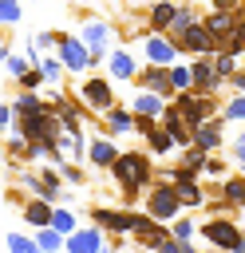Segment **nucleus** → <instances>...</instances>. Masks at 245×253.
I'll return each mask as SVG.
<instances>
[{
  "instance_id": "obj_1",
  "label": "nucleus",
  "mask_w": 245,
  "mask_h": 253,
  "mask_svg": "<svg viewBox=\"0 0 245 253\" xmlns=\"http://www.w3.org/2000/svg\"><path fill=\"white\" fill-rule=\"evenodd\" d=\"M111 174H115V182H119V190H122L126 198H134V194H142L146 186H154V182H150V158L138 154V150L119 154L115 166H111Z\"/></svg>"
},
{
  "instance_id": "obj_2",
  "label": "nucleus",
  "mask_w": 245,
  "mask_h": 253,
  "mask_svg": "<svg viewBox=\"0 0 245 253\" xmlns=\"http://www.w3.org/2000/svg\"><path fill=\"white\" fill-rule=\"evenodd\" d=\"M146 217H154V221H174V217H182V202H178L174 182H154V186H150V194H146Z\"/></svg>"
},
{
  "instance_id": "obj_3",
  "label": "nucleus",
  "mask_w": 245,
  "mask_h": 253,
  "mask_svg": "<svg viewBox=\"0 0 245 253\" xmlns=\"http://www.w3.org/2000/svg\"><path fill=\"white\" fill-rule=\"evenodd\" d=\"M202 237L209 241V249H229V253H245V237H241V225L229 221V217H209L202 225Z\"/></svg>"
},
{
  "instance_id": "obj_4",
  "label": "nucleus",
  "mask_w": 245,
  "mask_h": 253,
  "mask_svg": "<svg viewBox=\"0 0 245 253\" xmlns=\"http://www.w3.org/2000/svg\"><path fill=\"white\" fill-rule=\"evenodd\" d=\"M91 221H95L103 233H134L138 213H130V210H111V206H95V210H91Z\"/></svg>"
},
{
  "instance_id": "obj_5",
  "label": "nucleus",
  "mask_w": 245,
  "mask_h": 253,
  "mask_svg": "<svg viewBox=\"0 0 245 253\" xmlns=\"http://www.w3.org/2000/svg\"><path fill=\"white\" fill-rule=\"evenodd\" d=\"M103 249V229L99 225H83L63 241V253H99Z\"/></svg>"
},
{
  "instance_id": "obj_6",
  "label": "nucleus",
  "mask_w": 245,
  "mask_h": 253,
  "mask_svg": "<svg viewBox=\"0 0 245 253\" xmlns=\"http://www.w3.org/2000/svg\"><path fill=\"white\" fill-rule=\"evenodd\" d=\"M166 237H170V229H162L154 217L138 213V221H134V241H138V245H146V249H158Z\"/></svg>"
},
{
  "instance_id": "obj_7",
  "label": "nucleus",
  "mask_w": 245,
  "mask_h": 253,
  "mask_svg": "<svg viewBox=\"0 0 245 253\" xmlns=\"http://www.w3.org/2000/svg\"><path fill=\"white\" fill-rule=\"evenodd\" d=\"M20 210H24V221H28L32 229H47V225H51V213H55V206H51V202H43V198L24 202Z\"/></svg>"
},
{
  "instance_id": "obj_8",
  "label": "nucleus",
  "mask_w": 245,
  "mask_h": 253,
  "mask_svg": "<svg viewBox=\"0 0 245 253\" xmlns=\"http://www.w3.org/2000/svg\"><path fill=\"white\" fill-rule=\"evenodd\" d=\"M83 103L95 107V111H111V87H107V79H87L83 83Z\"/></svg>"
},
{
  "instance_id": "obj_9",
  "label": "nucleus",
  "mask_w": 245,
  "mask_h": 253,
  "mask_svg": "<svg viewBox=\"0 0 245 253\" xmlns=\"http://www.w3.org/2000/svg\"><path fill=\"white\" fill-rule=\"evenodd\" d=\"M194 146L205 150V154L217 150V146H221V123H217V119H205L202 126H194Z\"/></svg>"
},
{
  "instance_id": "obj_10",
  "label": "nucleus",
  "mask_w": 245,
  "mask_h": 253,
  "mask_svg": "<svg viewBox=\"0 0 245 253\" xmlns=\"http://www.w3.org/2000/svg\"><path fill=\"white\" fill-rule=\"evenodd\" d=\"M59 51H63V63H67L71 71H83V67L91 63V51H87L79 40H59Z\"/></svg>"
},
{
  "instance_id": "obj_11",
  "label": "nucleus",
  "mask_w": 245,
  "mask_h": 253,
  "mask_svg": "<svg viewBox=\"0 0 245 253\" xmlns=\"http://www.w3.org/2000/svg\"><path fill=\"white\" fill-rule=\"evenodd\" d=\"M107 40H111L107 24H83V47L91 51V59H99V51L107 47Z\"/></svg>"
},
{
  "instance_id": "obj_12",
  "label": "nucleus",
  "mask_w": 245,
  "mask_h": 253,
  "mask_svg": "<svg viewBox=\"0 0 245 253\" xmlns=\"http://www.w3.org/2000/svg\"><path fill=\"white\" fill-rule=\"evenodd\" d=\"M87 158H91L95 166H115L119 150H115V142H111V138H95V142H91V150H87Z\"/></svg>"
},
{
  "instance_id": "obj_13",
  "label": "nucleus",
  "mask_w": 245,
  "mask_h": 253,
  "mask_svg": "<svg viewBox=\"0 0 245 253\" xmlns=\"http://www.w3.org/2000/svg\"><path fill=\"white\" fill-rule=\"evenodd\" d=\"M146 59H150L154 67H166V63L174 59V47H170L166 40H158V36H150V40H146Z\"/></svg>"
},
{
  "instance_id": "obj_14",
  "label": "nucleus",
  "mask_w": 245,
  "mask_h": 253,
  "mask_svg": "<svg viewBox=\"0 0 245 253\" xmlns=\"http://www.w3.org/2000/svg\"><path fill=\"white\" fill-rule=\"evenodd\" d=\"M51 229H55L59 237H71V233L79 229V217H75L71 210H63V206H55V213H51Z\"/></svg>"
},
{
  "instance_id": "obj_15",
  "label": "nucleus",
  "mask_w": 245,
  "mask_h": 253,
  "mask_svg": "<svg viewBox=\"0 0 245 253\" xmlns=\"http://www.w3.org/2000/svg\"><path fill=\"white\" fill-rule=\"evenodd\" d=\"M134 111H138V119H154V115H162L166 107H162V95H150V91H142V95L134 99Z\"/></svg>"
},
{
  "instance_id": "obj_16",
  "label": "nucleus",
  "mask_w": 245,
  "mask_h": 253,
  "mask_svg": "<svg viewBox=\"0 0 245 253\" xmlns=\"http://www.w3.org/2000/svg\"><path fill=\"white\" fill-rule=\"evenodd\" d=\"M221 194H225V202H229V206L245 210V174H237V178H225Z\"/></svg>"
},
{
  "instance_id": "obj_17",
  "label": "nucleus",
  "mask_w": 245,
  "mask_h": 253,
  "mask_svg": "<svg viewBox=\"0 0 245 253\" xmlns=\"http://www.w3.org/2000/svg\"><path fill=\"white\" fill-rule=\"evenodd\" d=\"M190 75H194V87H198L202 95H209V91L217 87V71H213L209 63H198V67H194Z\"/></svg>"
},
{
  "instance_id": "obj_18",
  "label": "nucleus",
  "mask_w": 245,
  "mask_h": 253,
  "mask_svg": "<svg viewBox=\"0 0 245 253\" xmlns=\"http://www.w3.org/2000/svg\"><path fill=\"white\" fill-rule=\"evenodd\" d=\"M142 83H146L150 95H166V91H174V87H170V71H162V67H150Z\"/></svg>"
},
{
  "instance_id": "obj_19",
  "label": "nucleus",
  "mask_w": 245,
  "mask_h": 253,
  "mask_svg": "<svg viewBox=\"0 0 245 253\" xmlns=\"http://www.w3.org/2000/svg\"><path fill=\"white\" fill-rule=\"evenodd\" d=\"M32 237H36L40 253H59V249H63V241H67V237H59V233H55L51 225H47V229H36Z\"/></svg>"
},
{
  "instance_id": "obj_20",
  "label": "nucleus",
  "mask_w": 245,
  "mask_h": 253,
  "mask_svg": "<svg viewBox=\"0 0 245 253\" xmlns=\"http://www.w3.org/2000/svg\"><path fill=\"white\" fill-rule=\"evenodd\" d=\"M4 245H8V253H40L32 233H4Z\"/></svg>"
},
{
  "instance_id": "obj_21",
  "label": "nucleus",
  "mask_w": 245,
  "mask_h": 253,
  "mask_svg": "<svg viewBox=\"0 0 245 253\" xmlns=\"http://www.w3.org/2000/svg\"><path fill=\"white\" fill-rule=\"evenodd\" d=\"M40 111H47V103H40L32 91H24L20 99H16V119H28V115H40Z\"/></svg>"
},
{
  "instance_id": "obj_22",
  "label": "nucleus",
  "mask_w": 245,
  "mask_h": 253,
  "mask_svg": "<svg viewBox=\"0 0 245 253\" xmlns=\"http://www.w3.org/2000/svg\"><path fill=\"white\" fill-rule=\"evenodd\" d=\"M174 190H178V202L182 206H202L205 202L202 190H198V182H174Z\"/></svg>"
},
{
  "instance_id": "obj_23",
  "label": "nucleus",
  "mask_w": 245,
  "mask_h": 253,
  "mask_svg": "<svg viewBox=\"0 0 245 253\" xmlns=\"http://www.w3.org/2000/svg\"><path fill=\"white\" fill-rule=\"evenodd\" d=\"M111 75L130 79V75H134V59H130L126 51H115V55H111Z\"/></svg>"
},
{
  "instance_id": "obj_24",
  "label": "nucleus",
  "mask_w": 245,
  "mask_h": 253,
  "mask_svg": "<svg viewBox=\"0 0 245 253\" xmlns=\"http://www.w3.org/2000/svg\"><path fill=\"white\" fill-rule=\"evenodd\" d=\"M186 43H190L194 51H205V47H209V32L194 24V28H186Z\"/></svg>"
},
{
  "instance_id": "obj_25",
  "label": "nucleus",
  "mask_w": 245,
  "mask_h": 253,
  "mask_svg": "<svg viewBox=\"0 0 245 253\" xmlns=\"http://www.w3.org/2000/svg\"><path fill=\"white\" fill-rule=\"evenodd\" d=\"M107 126H111L115 134H122V130H130V126H134V119H130L126 111H107Z\"/></svg>"
},
{
  "instance_id": "obj_26",
  "label": "nucleus",
  "mask_w": 245,
  "mask_h": 253,
  "mask_svg": "<svg viewBox=\"0 0 245 253\" xmlns=\"http://www.w3.org/2000/svg\"><path fill=\"white\" fill-rule=\"evenodd\" d=\"M170 87H174V91H190V87H194L190 67H174V71H170Z\"/></svg>"
},
{
  "instance_id": "obj_27",
  "label": "nucleus",
  "mask_w": 245,
  "mask_h": 253,
  "mask_svg": "<svg viewBox=\"0 0 245 253\" xmlns=\"http://www.w3.org/2000/svg\"><path fill=\"white\" fill-rule=\"evenodd\" d=\"M146 138H150V150H154V154H166V150L174 146V138H170L166 130H158V126H154V130H150Z\"/></svg>"
},
{
  "instance_id": "obj_28",
  "label": "nucleus",
  "mask_w": 245,
  "mask_h": 253,
  "mask_svg": "<svg viewBox=\"0 0 245 253\" xmlns=\"http://www.w3.org/2000/svg\"><path fill=\"white\" fill-rule=\"evenodd\" d=\"M205 158H209V154H205V150H198V146H194V150H186V154H182V166H186V170H194V174H198V170H205Z\"/></svg>"
},
{
  "instance_id": "obj_29",
  "label": "nucleus",
  "mask_w": 245,
  "mask_h": 253,
  "mask_svg": "<svg viewBox=\"0 0 245 253\" xmlns=\"http://www.w3.org/2000/svg\"><path fill=\"white\" fill-rule=\"evenodd\" d=\"M194 233H198V229H194V221H190V217H174V229H170V237H174V241H190Z\"/></svg>"
},
{
  "instance_id": "obj_30",
  "label": "nucleus",
  "mask_w": 245,
  "mask_h": 253,
  "mask_svg": "<svg viewBox=\"0 0 245 253\" xmlns=\"http://www.w3.org/2000/svg\"><path fill=\"white\" fill-rule=\"evenodd\" d=\"M12 20H20V4L16 0H0V24H12Z\"/></svg>"
},
{
  "instance_id": "obj_31",
  "label": "nucleus",
  "mask_w": 245,
  "mask_h": 253,
  "mask_svg": "<svg viewBox=\"0 0 245 253\" xmlns=\"http://www.w3.org/2000/svg\"><path fill=\"white\" fill-rule=\"evenodd\" d=\"M174 16H178V12H174L170 4H158V8H154V28H162V24H170Z\"/></svg>"
},
{
  "instance_id": "obj_32",
  "label": "nucleus",
  "mask_w": 245,
  "mask_h": 253,
  "mask_svg": "<svg viewBox=\"0 0 245 253\" xmlns=\"http://www.w3.org/2000/svg\"><path fill=\"white\" fill-rule=\"evenodd\" d=\"M205 32H209V40H213V36H225V32H229V20H225V16H213V20L205 24Z\"/></svg>"
},
{
  "instance_id": "obj_33",
  "label": "nucleus",
  "mask_w": 245,
  "mask_h": 253,
  "mask_svg": "<svg viewBox=\"0 0 245 253\" xmlns=\"http://www.w3.org/2000/svg\"><path fill=\"white\" fill-rule=\"evenodd\" d=\"M225 115H229V119H237V123H245V95H237V99L225 107Z\"/></svg>"
},
{
  "instance_id": "obj_34",
  "label": "nucleus",
  "mask_w": 245,
  "mask_h": 253,
  "mask_svg": "<svg viewBox=\"0 0 245 253\" xmlns=\"http://www.w3.org/2000/svg\"><path fill=\"white\" fill-rule=\"evenodd\" d=\"M59 71H63L59 59H43V63H40V75H43V79H59Z\"/></svg>"
},
{
  "instance_id": "obj_35",
  "label": "nucleus",
  "mask_w": 245,
  "mask_h": 253,
  "mask_svg": "<svg viewBox=\"0 0 245 253\" xmlns=\"http://www.w3.org/2000/svg\"><path fill=\"white\" fill-rule=\"evenodd\" d=\"M205 174H209V178H221V174H225V162L209 154V158H205Z\"/></svg>"
},
{
  "instance_id": "obj_36",
  "label": "nucleus",
  "mask_w": 245,
  "mask_h": 253,
  "mask_svg": "<svg viewBox=\"0 0 245 253\" xmlns=\"http://www.w3.org/2000/svg\"><path fill=\"white\" fill-rule=\"evenodd\" d=\"M233 158H237V162H241V170H245V130L233 138Z\"/></svg>"
},
{
  "instance_id": "obj_37",
  "label": "nucleus",
  "mask_w": 245,
  "mask_h": 253,
  "mask_svg": "<svg viewBox=\"0 0 245 253\" xmlns=\"http://www.w3.org/2000/svg\"><path fill=\"white\" fill-rule=\"evenodd\" d=\"M8 71H12V75H16V79H20V75H24V71H28V63H24V59H20V55H8Z\"/></svg>"
},
{
  "instance_id": "obj_38",
  "label": "nucleus",
  "mask_w": 245,
  "mask_h": 253,
  "mask_svg": "<svg viewBox=\"0 0 245 253\" xmlns=\"http://www.w3.org/2000/svg\"><path fill=\"white\" fill-rule=\"evenodd\" d=\"M40 79H43V75H40V71H24V75H20V83H24V87H28V91H32V87H36V83H40Z\"/></svg>"
},
{
  "instance_id": "obj_39",
  "label": "nucleus",
  "mask_w": 245,
  "mask_h": 253,
  "mask_svg": "<svg viewBox=\"0 0 245 253\" xmlns=\"http://www.w3.org/2000/svg\"><path fill=\"white\" fill-rule=\"evenodd\" d=\"M59 170H63L67 182H83V170H79V166H59Z\"/></svg>"
},
{
  "instance_id": "obj_40",
  "label": "nucleus",
  "mask_w": 245,
  "mask_h": 253,
  "mask_svg": "<svg viewBox=\"0 0 245 253\" xmlns=\"http://www.w3.org/2000/svg\"><path fill=\"white\" fill-rule=\"evenodd\" d=\"M229 71H233V55H221L217 59V75H229Z\"/></svg>"
},
{
  "instance_id": "obj_41",
  "label": "nucleus",
  "mask_w": 245,
  "mask_h": 253,
  "mask_svg": "<svg viewBox=\"0 0 245 253\" xmlns=\"http://www.w3.org/2000/svg\"><path fill=\"white\" fill-rule=\"evenodd\" d=\"M8 123H12V107H4V103H0V130H4Z\"/></svg>"
},
{
  "instance_id": "obj_42",
  "label": "nucleus",
  "mask_w": 245,
  "mask_h": 253,
  "mask_svg": "<svg viewBox=\"0 0 245 253\" xmlns=\"http://www.w3.org/2000/svg\"><path fill=\"white\" fill-rule=\"evenodd\" d=\"M233 87H237V91L245 95V71H241V75H233Z\"/></svg>"
},
{
  "instance_id": "obj_43",
  "label": "nucleus",
  "mask_w": 245,
  "mask_h": 253,
  "mask_svg": "<svg viewBox=\"0 0 245 253\" xmlns=\"http://www.w3.org/2000/svg\"><path fill=\"white\" fill-rule=\"evenodd\" d=\"M99 253H119V249H111V245H103V249H99Z\"/></svg>"
}]
</instances>
